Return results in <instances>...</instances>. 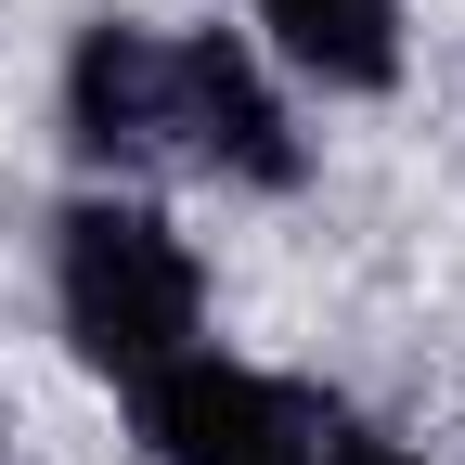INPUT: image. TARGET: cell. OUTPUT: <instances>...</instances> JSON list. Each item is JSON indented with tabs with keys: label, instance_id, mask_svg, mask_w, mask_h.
Returning a JSON list of instances; mask_svg holds the SVG:
<instances>
[{
	"label": "cell",
	"instance_id": "obj_1",
	"mask_svg": "<svg viewBox=\"0 0 465 465\" xmlns=\"http://www.w3.org/2000/svg\"><path fill=\"white\" fill-rule=\"evenodd\" d=\"M52 311H65V349L91 375L143 388L155 362L207 349V259L143 194H78L52 220Z\"/></svg>",
	"mask_w": 465,
	"mask_h": 465
},
{
	"label": "cell",
	"instance_id": "obj_2",
	"mask_svg": "<svg viewBox=\"0 0 465 465\" xmlns=\"http://www.w3.org/2000/svg\"><path fill=\"white\" fill-rule=\"evenodd\" d=\"M143 452L155 465H323V414L259 362H220V349H182L130 388Z\"/></svg>",
	"mask_w": 465,
	"mask_h": 465
},
{
	"label": "cell",
	"instance_id": "obj_3",
	"mask_svg": "<svg viewBox=\"0 0 465 465\" xmlns=\"http://www.w3.org/2000/svg\"><path fill=\"white\" fill-rule=\"evenodd\" d=\"M168 130H182V168H207L232 194H298L311 182V130L259 78V52L220 39V26L168 39Z\"/></svg>",
	"mask_w": 465,
	"mask_h": 465
},
{
	"label": "cell",
	"instance_id": "obj_4",
	"mask_svg": "<svg viewBox=\"0 0 465 465\" xmlns=\"http://www.w3.org/2000/svg\"><path fill=\"white\" fill-rule=\"evenodd\" d=\"M65 143L91 168H168L182 130H168V39L130 14H91L65 52Z\"/></svg>",
	"mask_w": 465,
	"mask_h": 465
},
{
	"label": "cell",
	"instance_id": "obj_5",
	"mask_svg": "<svg viewBox=\"0 0 465 465\" xmlns=\"http://www.w3.org/2000/svg\"><path fill=\"white\" fill-rule=\"evenodd\" d=\"M259 26L323 91H388L401 78V0H259Z\"/></svg>",
	"mask_w": 465,
	"mask_h": 465
},
{
	"label": "cell",
	"instance_id": "obj_6",
	"mask_svg": "<svg viewBox=\"0 0 465 465\" xmlns=\"http://www.w3.org/2000/svg\"><path fill=\"white\" fill-rule=\"evenodd\" d=\"M323 465H427V452H401V440H375V427H323Z\"/></svg>",
	"mask_w": 465,
	"mask_h": 465
}]
</instances>
